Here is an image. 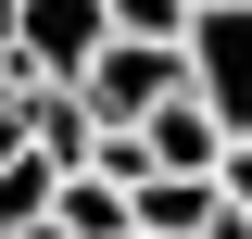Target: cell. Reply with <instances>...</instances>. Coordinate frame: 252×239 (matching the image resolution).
<instances>
[{
  "mask_svg": "<svg viewBox=\"0 0 252 239\" xmlns=\"http://www.w3.org/2000/svg\"><path fill=\"white\" fill-rule=\"evenodd\" d=\"M177 89H189V51H164V38H114V51L76 76V101H89L101 126H152Z\"/></svg>",
  "mask_w": 252,
  "mask_h": 239,
  "instance_id": "7a4b0ae2",
  "label": "cell"
},
{
  "mask_svg": "<svg viewBox=\"0 0 252 239\" xmlns=\"http://www.w3.org/2000/svg\"><path fill=\"white\" fill-rule=\"evenodd\" d=\"M189 101L227 139H252V0H202L189 13Z\"/></svg>",
  "mask_w": 252,
  "mask_h": 239,
  "instance_id": "6da1fadb",
  "label": "cell"
},
{
  "mask_svg": "<svg viewBox=\"0 0 252 239\" xmlns=\"http://www.w3.org/2000/svg\"><path fill=\"white\" fill-rule=\"evenodd\" d=\"M13 239H63V227H13Z\"/></svg>",
  "mask_w": 252,
  "mask_h": 239,
  "instance_id": "7c38bea8",
  "label": "cell"
},
{
  "mask_svg": "<svg viewBox=\"0 0 252 239\" xmlns=\"http://www.w3.org/2000/svg\"><path fill=\"white\" fill-rule=\"evenodd\" d=\"M139 151H152V177H215V164H227V126H215L202 101L177 89V101H164L152 126H139Z\"/></svg>",
  "mask_w": 252,
  "mask_h": 239,
  "instance_id": "277c9868",
  "label": "cell"
},
{
  "mask_svg": "<svg viewBox=\"0 0 252 239\" xmlns=\"http://www.w3.org/2000/svg\"><path fill=\"white\" fill-rule=\"evenodd\" d=\"M189 13H202V0H114V38H164V51H189Z\"/></svg>",
  "mask_w": 252,
  "mask_h": 239,
  "instance_id": "ba28073f",
  "label": "cell"
},
{
  "mask_svg": "<svg viewBox=\"0 0 252 239\" xmlns=\"http://www.w3.org/2000/svg\"><path fill=\"white\" fill-rule=\"evenodd\" d=\"M0 151H26V126H13V63H0Z\"/></svg>",
  "mask_w": 252,
  "mask_h": 239,
  "instance_id": "30bf717a",
  "label": "cell"
},
{
  "mask_svg": "<svg viewBox=\"0 0 252 239\" xmlns=\"http://www.w3.org/2000/svg\"><path fill=\"white\" fill-rule=\"evenodd\" d=\"M51 227H63V239H126V227H139V202H126V177H63Z\"/></svg>",
  "mask_w": 252,
  "mask_h": 239,
  "instance_id": "8992f818",
  "label": "cell"
},
{
  "mask_svg": "<svg viewBox=\"0 0 252 239\" xmlns=\"http://www.w3.org/2000/svg\"><path fill=\"white\" fill-rule=\"evenodd\" d=\"M126 202H139L152 239H215V227H227V189H215V177H139Z\"/></svg>",
  "mask_w": 252,
  "mask_h": 239,
  "instance_id": "5b68a950",
  "label": "cell"
},
{
  "mask_svg": "<svg viewBox=\"0 0 252 239\" xmlns=\"http://www.w3.org/2000/svg\"><path fill=\"white\" fill-rule=\"evenodd\" d=\"M215 189H227V214H252V139H227V164H215Z\"/></svg>",
  "mask_w": 252,
  "mask_h": 239,
  "instance_id": "9c48e42d",
  "label": "cell"
},
{
  "mask_svg": "<svg viewBox=\"0 0 252 239\" xmlns=\"http://www.w3.org/2000/svg\"><path fill=\"white\" fill-rule=\"evenodd\" d=\"M13 38H26V0H0V63H13Z\"/></svg>",
  "mask_w": 252,
  "mask_h": 239,
  "instance_id": "8fae6325",
  "label": "cell"
},
{
  "mask_svg": "<svg viewBox=\"0 0 252 239\" xmlns=\"http://www.w3.org/2000/svg\"><path fill=\"white\" fill-rule=\"evenodd\" d=\"M51 202H63V164L51 151H0V239L13 227H51Z\"/></svg>",
  "mask_w": 252,
  "mask_h": 239,
  "instance_id": "52a82bcc",
  "label": "cell"
},
{
  "mask_svg": "<svg viewBox=\"0 0 252 239\" xmlns=\"http://www.w3.org/2000/svg\"><path fill=\"white\" fill-rule=\"evenodd\" d=\"M101 51H114V0H26L13 76H51V89H76V76H89Z\"/></svg>",
  "mask_w": 252,
  "mask_h": 239,
  "instance_id": "3957f363",
  "label": "cell"
}]
</instances>
